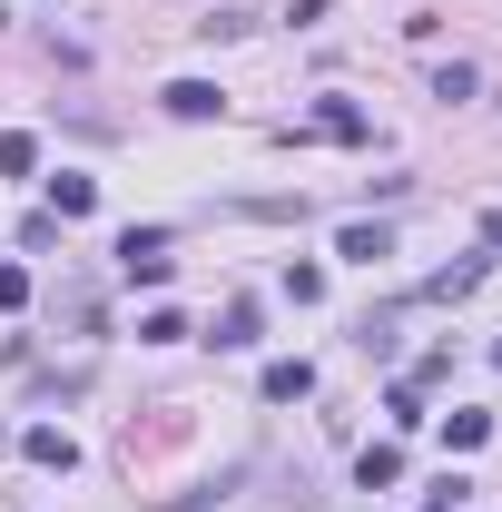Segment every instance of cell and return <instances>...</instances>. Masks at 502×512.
<instances>
[{"mask_svg":"<svg viewBox=\"0 0 502 512\" xmlns=\"http://www.w3.org/2000/svg\"><path fill=\"white\" fill-rule=\"evenodd\" d=\"M119 266H128V286H168V276H178L168 227H128V237H119Z\"/></svg>","mask_w":502,"mask_h":512,"instance_id":"obj_1","label":"cell"},{"mask_svg":"<svg viewBox=\"0 0 502 512\" xmlns=\"http://www.w3.org/2000/svg\"><path fill=\"white\" fill-rule=\"evenodd\" d=\"M286 138H335V148H365V109L355 99H325L306 128H286Z\"/></svg>","mask_w":502,"mask_h":512,"instance_id":"obj_2","label":"cell"},{"mask_svg":"<svg viewBox=\"0 0 502 512\" xmlns=\"http://www.w3.org/2000/svg\"><path fill=\"white\" fill-rule=\"evenodd\" d=\"M168 119H227V89L217 79H168Z\"/></svg>","mask_w":502,"mask_h":512,"instance_id":"obj_3","label":"cell"},{"mask_svg":"<svg viewBox=\"0 0 502 512\" xmlns=\"http://www.w3.org/2000/svg\"><path fill=\"white\" fill-rule=\"evenodd\" d=\"M20 453H30L40 473H79V444H69L60 424H30V434H20Z\"/></svg>","mask_w":502,"mask_h":512,"instance_id":"obj_4","label":"cell"},{"mask_svg":"<svg viewBox=\"0 0 502 512\" xmlns=\"http://www.w3.org/2000/svg\"><path fill=\"white\" fill-rule=\"evenodd\" d=\"M306 394H315V365H306V355L266 365V404H306Z\"/></svg>","mask_w":502,"mask_h":512,"instance_id":"obj_5","label":"cell"},{"mask_svg":"<svg viewBox=\"0 0 502 512\" xmlns=\"http://www.w3.org/2000/svg\"><path fill=\"white\" fill-rule=\"evenodd\" d=\"M207 345H217V355H247V345H256V306H247V296L217 316V335H207Z\"/></svg>","mask_w":502,"mask_h":512,"instance_id":"obj_6","label":"cell"},{"mask_svg":"<svg viewBox=\"0 0 502 512\" xmlns=\"http://www.w3.org/2000/svg\"><path fill=\"white\" fill-rule=\"evenodd\" d=\"M355 483H365V493L404 483V453H394V444H365V453H355Z\"/></svg>","mask_w":502,"mask_h":512,"instance_id":"obj_7","label":"cell"},{"mask_svg":"<svg viewBox=\"0 0 502 512\" xmlns=\"http://www.w3.org/2000/svg\"><path fill=\"white\" fill-rule=\"evenodd\" d=\"M89 207H99V178H50V217H89Z\"/></svg>","mask_w":502,"mask_h":512,"instance_id":"obj_8","label":"cell"},{"mask_svg":"<svg viewBox=\"0 0 502 512\" xmlns=\"http://www.w3.org/2000/svg\"><path fill=\"white\" fill-rule=\"evenodd\" d=\"M40 168V138L30 128H0V178H30Z\"/></svg>","mask_w":502,"mask_h":512,"instance_id":"obj_9","label":"cell"},{"mask_svg":"<svg viewBox=\"0 0 502 512\" xmlns=\"http://www.w3.org/2000/svg\"><path fill=\"white\" fill-rule=\"evenodd\" d=\"M335 256H355V266H375V256H394V237H384V227H345V237H335Z\"/></svg>","mask_w":502,"mask_h":512,"instance_id":"obj_10","label":"cell"},{"mask_svg":"<svg viewBox=\"0 0 502 512\" xmlns=\"http://www.w3.org/2000/svg\"><path fill=\"white\" fill-rule=\"evenodd\" d=\"M483 434H493V414H453V424H443V444H453V453H473Z\"/></svg>","mask_w":502,"mask_h":512,"instance_id":"obj_11","label":"cell"},{"mask_svg":"<svg viewBox=\"0 0 502 512\" xmlns=\"http://www.w3.org/2000/svg\"><path fill=\"white\" fill-rule=\"evenodd\" d=\"M178 335H188V316H178V306H158V316L138 325V345H178Z\"/></svg>","mask_w":502,"mask_h":512,"instance_id":"obj_12","label":"cell"},{"mask_svg":"<svg viewBox=\"0 0 502 512\" xmlns=\"http://www.w3.org/2000/svg\"><path fill=\"white\" fill-rule=\"evenodd\" d=\"M473 89H483V79H473L463 60H443V69H434V99H473Z\"/></svg>","mask_w":502,"mask_h":512,"instance_id":"obj_13","label":"cell"},{"mask_svg":"<svg viewBox=\"0 0 502 512\" xmlns=\"http://www.w3.org/2000/svg\"><path fill=\"white\" fill-rule=\"evenodd\" d=\"M10 306H30V266H0V316Z\"/></svg>","mask_w":502,"mask_h":512,"instance_id":"obj_14","label":"cell"},{"mask_svg":"<svg viewBox=\"0 0 502 512\" xmlns=\"http://www.w3.org/2000/svg\"><path fill=\"white\" fill-rule=\"evenodd\" d=\"M483 247H502V207H483Z\"/></svg>","mask_w":502,"mask_h":512,"instance_id":"obj_15","label":"cell"},{"mask_svg":"<svg viewBox=\"0 0 502 512\" xmlns=\"http://www.w3.org/2000/svg\"><path fill=\"white\" fill-rule=\"evenodd\" d=\"M493 355H502V345H493Z\"/></svg>","mask_w":502,"mask_h":512,"instance_id":"obj_16","label":"cell"}]
</instances>
